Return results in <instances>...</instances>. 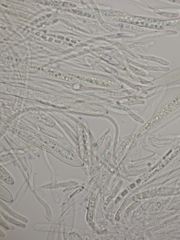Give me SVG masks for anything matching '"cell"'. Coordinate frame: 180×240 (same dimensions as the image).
<instances>
[{
	"label": "cell",
	"instance_id": "obj_2",
	"mask_svg": "<svg viewBox=\"0 0 180 240\" xmlns=\"http://www.w3.org/2000/svg\"><path fill=\"white\" fill-rule=\"evenodd\" d=\"M3 180L4 181L5 183H8V180L7 178H9V179H12L11 176L8 172L5 170L4 169H3Z\"/></svg>",
	"mask_w": 180,
	"mask_h": 240
},
{
	"label": "cell",
	"instance_id": "obj_3",
	"mask_svg": "<svg viewBox=\"0 0 180 240\" xmlns=\"http://www.w3.org/2000/svg\"><path fill=\"white\" fill-rule=\"evenodd\" d=\"M1 225L5 227V228H8L9 229H15L14 226H12V225H11L10 224H9V223H7L6 222H5V221H1Z\"/></svg>",
	"mask_w": 180,
	"mask_h": 240
},
{
	"label": "cell",
	"instance_id": "obj_1",
	"mask_svg": "<svg viewBox=\"0 0 180 240\" xmlns=\"http://www.w3.org/2000/svg\"><path fill=\"white\" fill-rule=\"evenodd\" d=\"M0 197L1 199L8 202H12L13 200L11 194L5 187L1 185Z\"/></svg>",
	"mask_w": 180,
	"mask_h": 240
}]
</instances>
